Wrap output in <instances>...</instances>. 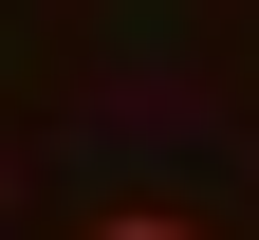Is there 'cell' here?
<instances>
[{"mask_svg": "<svg viewBox=\"0 0 259 240\" xmlns=\"http://www.w3.org/2000/svg\"><path fill=\"white\" fill-rule=\"evenodd\" d=\"M93 240H204L185 203H93Z\"/></svg>", "mask_w": 259, "mask_h": 240, "instance_id": "6da1fadb", "label": "cell"}]
</instances>
